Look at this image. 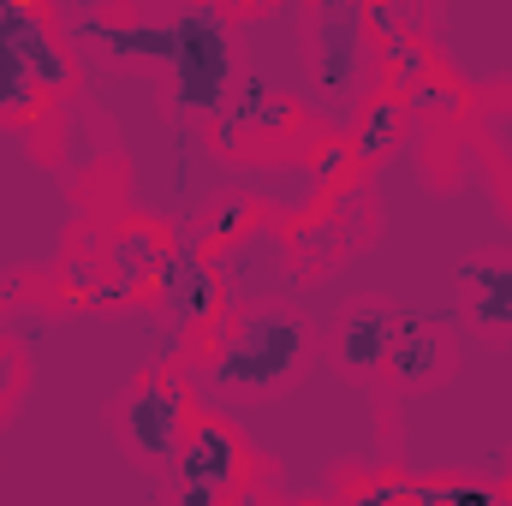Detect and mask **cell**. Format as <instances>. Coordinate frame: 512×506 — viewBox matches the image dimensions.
<instances>
[{
  "label": "cell",
  "instance_id": "obj_1",
  "mask_svg": "<svg viewBox=\"0 0 512 506\" xmlns=\"http://www.w3.org/2000/svg\"><path fill=\"white\" fill-rule=\"evenodd\" d=\"M66 30L96 42L102 54H149L173 66V108L179 114H215L233 84V30L209 6H185L167 18L114 24L108 12H66Z\"/></svg>",
  "mask_w": 512,
  "mask_h": 506
},
{
  "label": "cell",
  "instance_id": "obj_2",
  "mask_svg": "<svg viewBox=\"0 0 512 506\" xmlns=\"http://www.w3.org/2000/svg\"><path fill=\"white\" fill-rule=\"evenodd\" d=\"M435 54L471 90H512V0L495 6H429Z\"/></svg>",
  "mask_w": 512,
  "mask_h": 506
},
{
  "label": "cell",
  "instance_id": "obj_3",
  "mask_svg": "<svg viewBox=\"0 0 512 506\" xmlns=\"http://www.w3.org/2000/svg\"><path fill=\"white\" fill-rule=\"evenodd\" d=\"M66 48L36 6H0V114L36 108L42 90L66 84Z\"/></svg>",
  "mask_w": 512,
  "mask_h": 506
},
{
  "label": "cell",
  "instance_id": "obj_4",
  "mask_svg": "<svg viewBox=\"0 0 512 506\" xmlns=\"http://www.w3.org/2000/svg\"><path fill=\"white\" fill-rule=\"evenodd\" d=\"M304 340L310 334H304L298 316H256V322H245L221 346V358H215L209 376L227 381V387H274V381L304 358Z\"/></svg>",
  "mask_w": 512,
  "mask_h": 506
},
{
  "label": "cell",
  "instance_id": "obj_5",
  "mask_svg": "<svg viewBox=\"0 0 512 506\" xmlns=\"http://www.w3.org/2000/svg\"><path fill=\"white\" fill-rule=\"evenodd\" d=\"M370 66V12L364 6H322L316 12V90L346 114L358 108V84Z\"/></svg>",
  "mask_w": 512,
  "mask_h": 506
},
{
  "label": "cell",
  "instance_id": "obj_6",
  "mask_svg": "<svg viewBox=\"0 0 512 506\" xmlns=\"http://www.w3.org/2000/svg\"><path fill=\"white\" fill-rule=\"evenodd\" d=\"M233 471H239V447H233V435H227V429H197L191 447L179 453V477H173L179 506H215L221 495H227Z\"/></svg>",
  "mask_w": 512,
  "mask_h": 506
},
{
  "label": "cell",
  "instance_id": "obj_7",
  "mask_svg": "<svg viewBox=\"0 0 512 506\" xmlns=\"http://www.w3.org/2000/svg\"><path fill=\"white\" fill-rule=\"evenodd\" d=\"M126 435L143 459H173L179 453V387L173 381H149V387L131 393Z\"/></svg>",
  "mask_w": 512,
  "mask_h": 506
},
{
  "label": "cell",
  "instance_id": "obj_8",
  "mask_svg": "<svg viewBox=\"0 0 512 506\" xmlns=\"http://www.w3.org/2000/svg\"><path fill=\"white\" fill-rule=\"evenodd\" d=\"M393 340H399V316L382 310V304H364V310H352V322L340 334V358L352 370H370V364H382L393 352Z\"/></svg>",
  "mask_w": 512,
  "mask_h": 506
},
{
  "label": "cell",
  "instance_id": "obj_9",
  "mask_svg": "<svg viewBox=\"0 0 512 506\" xmlns=\"http://www.w3.org/2000/svg\"><path fill=\"white\" fill-rule=\"evenodd\" d=\"M435 364H441V340L423 334V328H399V340H393V376L399 381H429Z\"/></svg>",
  "mask_w": 512,
  "mask_h": 506
},
{
  "label": "cell",
  "instance_id": "obj_10",
  "mask_svg": "<svg viewBox=\"0 0 512 506\" xmlns=\"http://www.w3.org/2000/svg\"><path fill=\"white\" fill-rule=\"evenodd\" d=\"M393 126H399V102L387 96V102L370 108V120H364V131H358V155H364V161H370V155H382L387 137H393Z\"/></svg>",
  "mask_w": 512,
  "mask_h": 506
}]
</instances>
